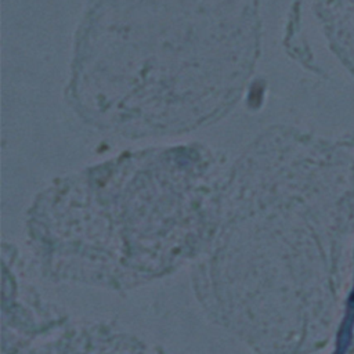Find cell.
<instances>
[{
	"label": "cell",
	"mask_w": 354,
	"mask_h": 354,
	"mask_svg": "<svg viewBox=\"0 0 354 354\" xmlns=\"http://www.w3.org/2000/svg\"><path fill=\"white\" fill-rule=\"evenodd\" d=\"M256 43L254 0H94L76 46L75 98L123 134L191 129L234 101Z\"/></svg>",
	"instance_id": "cell-1"
}]
</instances>
